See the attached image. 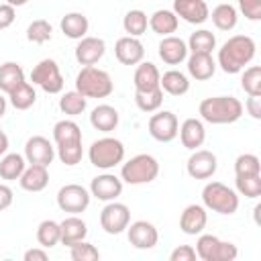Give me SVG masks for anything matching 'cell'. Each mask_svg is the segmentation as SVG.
I'll return each mask as SVG.
<instances>
[{
  "label": "cell",
  "instance_id": "cell-1",
  "mask_svg": "<svg viewBox=\"0 0 261 261\" xmlns=\"http://www.w3.org/2000/svg\"><path fill=\"white\" fill-rule=\"evenodd\" d=\"M255 51L257 45L249 35H234L228 41H224L222 47L218 49L216 65H220L224 73H241L245 65L253 61Z\"/></svg>",
  "mask_w": 261,
  "mask_h": 261
},
{
  "label": "cell",
  "instance_id": "cell-2",
  "mask_svg": "<svg viewBox=\"0 0 261 261\" xmlns=\"http://www.w3.org/2000/svg\"><path fill=\"white\" fill-rule=\"evenodd\" d=\"M53 141L57 149V157L61 163L73 167L82 161L84 157V147H82V128L73 120H59L53 126Z\"/></svg>",
  "mask_w": 261,
  "mask_h": 261
},
{
  "label": "cell",
  "instance_id": "cell-3",
  "mask_svg": "<svg viewBox=\"0 0 261 261\" xmlns=\"http://www.w3.org/2000/svg\"><path fill=\"white\" fill-rule=\"evenodd\" d=\"M198 112L204 122L232 124L243 116V102L234 96H212L200 102Z\"/></svg>",
  "mask_w": 261,
  "mask_h": 261
},
{
  "label": "cell",
  "instance_id": "cell-4",
  "mask_svg": "<svg viewBox=\"0 0 261 261\" xmlns=\"http://www.w3.org/2000/svg\"><path fill=\"white\" fill-rule=\"evenodd\" d=\"M75 90L86 98H108L114 90V82L108 71L96 65H84L75 75Z\"/></svg>",
  "mask_w": 261,
  "mask_h": 261
},
{
  "label": "cell",
  "instance_id": "cell-5",
  "mask_svg": "<svg viewBox=\"0 0 261 261\" xmlns=\"http://www.w3.org/2000/svg\"><path fill=\"white\" fill-rule=\"evenodd\" d=\"M202 204L216 214L230 216L239 210V194L222 181H208L202 188Z\"/></svg>",
  "mask_w": 261,
  "mask_h": 261
},
{
  "label": "cell",
  "instance_id": "cell-6",
  "mask_svg": "<svg viewBox=\"0 0 261 261\" xmlns=\"http://www.w3.org/2000/svg\"><path fill=\"white\" fill-rule=\"evenodd\" d=\"M159 175V161L149 153H139L130 157L120 167V179L130 186H143L151 184Z\"/></svg>",
  "mask_w": 261,
  "mask_h": 261
},
{
  "label": "cell",
  "instance_id": "cell-7",
  "mask_svg": "<svg viewBox=\"0 0 261 261\" xmlns=\"http://www.w3.org/2000/svg\"><path fill=\"white\" fill-rule=\"evenodd\" d=\"M88 159L98 169H112L124 161V145L114 137H102L90 145Z\"/></svg>",
  "mask_w": 261,
  "mask_h": 261
},
{
  "label": "cell",
  "instance_id": "cell-8",
  "mask_svg": "<svg viewBox=\"0 0 261 261\" xmlns=\"http://www.w3.org/2000/svg\"><path fill=\"white\" fill-rule=\"evenodd\" d=\"M196 255L202 261H234L239 255V249L230 241H220L214 234L200 232L196 241Z\"/></svg>",
  "mask_w": 261,
  "mask_h": 261
},
{
  "label": "cell",
  "instance_id": "cell-9",
  "mask_svg": "<svg viewBox=\"0 0 261 261\" xmlns=\"http://www.w3.org/2000/svg\"><path fill=\"white\" fill-rule=\"evenodd\" d=\"M31 82L47 94H59L65 84L55 59H41L31 71Z\"/></svg>",
  "mask_w": 261,
  "mask_h": 261
},
{
  "label": "cell",
  "instance_id": "cell-10",
  "mask_svg": "<svg viewBox=\"0 0 261 261\" xmlns=\"http://www.w3.org/2000/svg\"><path fill=\"white\" fill-rule=\"evenodd\" d=\"M130 222V210L122 202H106V206L100 212V226L106 234H120L126 230Z\"/></svg>",
  "mask_w": 261,
  "mask_h": 261
},
{
  "label": "cell",
  "instance_id": "cell-11",
  "mask_svg": "<svg viewBox=\"0 0 261 261\" xmlns=\"http://www.w3.org/2000/svg\"><path fill=\"white\" fill-rule=\"evenodd\" d=\"M149 135L159 143H171L177 137L179 120L171 110H157L147 122Z\"/></svg>",
  "mask_w": 261,
  "mask_h": 261
},
{
  "label": "cell",
  "instance_id": "cell-12",
  "mask_svg": "<svg viewBox=\"0 0 261 261\" xmlns=\"http://www.w3.org/2000/svg\"><path fill=\"white\" fill-rule=\"evenodd\" d=\"M90 198H92V194L84 186H80V184H67V186L59 188V192H57V206L63 212L82 214L90 206Z\"/></svg>",
  "mask_w": 261,
  "mask_h": 261
},
{
  "label": "cell",
  "instance_id": "cell-13",
  "mask_svg": "<svg viewBox=\"0 0 261 261\" xmlns=\"http://www.w3.org/2000/svg\"><path fill=\"white\" fill-rule=\"evenodd\" d=\"M186 169H188V175L194 177V179H208L216 173L218 159L208 149H194L192 155L188 157Z\"/></svg>",
  "mask_w": 261,
  "mask_h": 261
},
{
  "label": "cell",
  "instance_id": "cell-14",
  "mask_svg": "<svg viewBox=\"0 0 261 261\" xmlns=\"http://www.w3.org/2000/svg\"><path fill=\"white\" fill-rule=\"evenodd\" d=\"M126 237H128V243L135 247V249H141V251H147V249H153L159 241V232L155 228L153 222L149 220H135V222H128L126 226Z\"/></svg>",
  "mask_w": 261,
  "mask_h": 261
},
{
  "label": "cell",
  "instance_id": "cell-15",
  "mask_svg": "<svg viewBox=\"0 0 261 261\" xmlns=\"http://www.w3.org/2000/svg\"><path fill=\"white\" fill-rule=\"evenodd\" d=\"M90 194L100 202H112L122 194V179L114 173H100L90 181Z\"/></svg>",
  "mask_w": 261,
  "mask_h": 261
},
{
  "label": "cell",
  "instance_id": "cell-16",
  "mask_svg": "<svg viewBox=\"0 0 261 261\" xmlns=\"http://www.w3.org/2000/svg\"><path fill=\"white\" fill-rule=\"evenodd\" d=\"M55 157V147L49 143V139L35 135L24 143V159L27 163H37V165H51Z\"/></svg>",
  "mask_w": 261,
  "mask_h": 261
},
{
  "label": "cell",
  "instance_id": "cell-17",
  "mask_svg": "<svg viewBox=\"0 0 261 261\" xmlns=\"http://www.w3.org/2000/svg\"><path fill=\"white\" fill-rule=\"evenodd\" d=\"M173 12L177 18L190 24H202L210 16L206 0H173Z\"/></svg>",
  "mask_w": 261,
  "mask_h": 261
},
{
  "label": "cell",
  "instance_id": "cell-18",
  "mask_svg": "<svg viewBox=\"0 0 261 261\" xmlns=\"http://www.w3.org/2000/svg\"><path fill=\"white\" fill-rule=\"evenodd\" d=\"M73 53H75V59L80 65H96L106 53V43L100 37H88L86 35L84 39H80Z\"/></svg>",
  "mask_w": 261,
  "mask_h": 261
},
{
  "label": "cell",
  "instance_id": "cell-19",
  "mask_svg": "<svg viewBox=\"0 0 261 261\" xmlns=\"http://www.w3.org/2000/svg\"><path fill=\"white\" fill-rule=\"evenodd\" d=\"M114 55L122 65H137L145 59V47L139 37H120L114 45Z\"/></svg>",
  "mask_w": 261,
  "mask_h": 261
},
{
  "label": "cell",
  "instance_id": "cell-20",
  "mask_svg": "<svg viewBox=\"0 0 261 261\" xmlns=\"http://www.w3.org/2000/svg\"><path fill=\"white\" fill-rule=\"evenodd\" d=\"M157 53H159V57H161L163 63H167V65H179V63H184L188 59V53L190 51H188V45H186L184 39H179L175 35H167V37L161 39V43L157 47Z\"/></svg>",
  "mask_w": 261,
  "mask_h": 261
},
{
  "label": "cell",
  "instance_id": "cell-21",
  "mask_svg": "<svg viewBox=\"0 0 261 261\" xmlns=\"http://www.w3.org/2000/svg\"><path fill=\"white\" fill-rule=\"evenodd\" d=\"M206 222H208L206 208L202 204H190L184 208V212L179 216V230L184 234L196 237L206 228Z\"/></svg>",
  "mask_w": 261,
  "mask_h": 261
},
{
  "label": "cell",
  "instance_id": "cell-22",
  "mask_svg": "<svg viewBox=\"0 0 261 261\" xmlns=\"http://www.w3.org/2000/svg\"><path fill=\"white\" fill-rule=\"evenodd\" d=\"M177 135H179L181 145L190 151L202 147L206 141V128H204V122L200 118H186L177 130Z\"/></svg>",
  "mask_w": 261,
  "mask_h": 261
},
{
  "label": "cell",
  "instance_id": "cell-23",
  "mask_svg": "<svg viewBox=\"0 0 261 261\" xmlns=\"http://www.w3.org/2000/svg\"><path fill=\"white\" fill-rule=\"evenodd\" d=\"M159 77H161V73L155 63H151V61L137 63V69L133 75L135 92H151V90L159 88Z\"/></svg>",
  "mask_w": 261,
  "mask_h": 261
},
{
  "label": "cell",
  "instance_id": "cell-24",
  "mask_svg": "<svg viewBox=\"0 0 261 261\" xmlns=\"http://www.w3.org/2000/svg\"><path fill=\"white\" fill-rule=\"evenodd\" d=\"M186 61H188V73L196 82H206L216 71V61L212 59V53H192Z\"/></svg>",
  "mask_w": 261,
  "mask_h": 261
},
{
  "label": "cell",
  "instance_id": "cell-25",
  "mask_svg": "<svg viewBox=\"0 0 261 261\" xmlns=\"http://www.w3.org/2000/svg\"><path fill=\"white\" fill-rule=\"evenodd\" d=\"M118 120H120V114L110 104H98L90 112V124L100 133H112L118 126Z\"/></svg>",
  "mask_w": 261,
  "mask_h": 261
},
{
  "label": "cell",
  "instance_id": "cell-26",
  "mask_svg": "<svg viewBox=\"0 0 261 261\" xmlns=\"http://www.w3.org/2000/svg\"><path fill=\"white\" fill-rule=\"evenodd\" d=\"M20 181V188L24 192H41L47 188L49 184V171H47V165H37V163H31L29 167H24L22 175L18 177Z\"/></svg>",
  "mask_w": 261,
  "mask_h": 261
},
{
  "label": "cell",
  "instance_id": "cell-27",
  "mask_svg": "<svg viewBox=\"0 0 261 261\" xmlns=\"http://www.w3.org/2000/svg\"><path fill=\"white\" fill-rule=\"evenodd\" d=\"M59 226H61V241L59 243L65 245V247H71L73 243L84 241L88 237V224L77 214H71V216L63 218L59 222Z\"/></svg>",
  "mask_w": 261,
  "mask_h": 261
},
{
  "label": "cell",
  "instance_id": "cell-28",
  "mask_svg": "<svg viewBox=\"0 0 261 261\" xmlns=\"http://www.w3.org/2000/svg\"><path fill=\"white\" fill-rule=\"evenodd\" d=\"M59 27H61V33H63L67 39L80 41V39L86 37L88 29H90V20H88V16L82 14V12H67V14L61 18Z\"/></svg>",
  "mask_w": 261,
  "mask_h": 261
},
{
  "label": "cell",
  "instance_id": "cell-29",
  "mask_svg": "<svg viewBox=\"0 0 261 261\" xmlns=\"http://www.w3.org/2000/svg\"><path fill=\"white\" fill-rule=\"evenodd\" d=\"M149 27H151L153 33H157V35H161V37H167V35H171V33L177 31L179 18L175 16L173 10L159 8V10H155V12L149 16Z\"/></svg>",
  "mask_w": 261,
  "mask_h": 261
},
{
  "label": "cell",
  "instance_id": "cell-30",
  "mask_svg": "<svg viewBox=\"0 0 261 261\" xmlns=\"http://www.w3.org/2000/svg\"><path fill=\"white\" fill-rule=\"evenodd\" d=\"M159 88L169 96H184L190 90V80L179 69H169L159 77Z\"/></svg>",
  "mask_w": 261,
  "mask_h": 261
},
{
  "label": "cell",
  "instance_id": "cell-31",
  "mask_svg": "<svg viewBox=\"0 0 261 261\" xmlns=\"http://www.w3.org/2000/svg\"><path fill=\"white\" fill-rule=\"evenodd\" d=\"M27 167V159L20 153H4L0 157V177L6 181L18 179Z\"/></svg>",
  "mask_w": 261,
  "mask_h": 261
},
{
  "label": "cell",
  "instance_id": "cell-32",
  "mask_svg": "<svg viewBox=\"0 0 261 261\" xmlns=\"http://www.w3.org/2000/svg\"><path fill=\"white\" fill-rule=\"evenodd\" d=\"M208 18H212V22H214V27L218 31H232L237 27V22H239V10L232 4L222 2V4L214 6V10H212V14Z\"/></svg>",
  "mask_w": 261,
  "mask_h": 261
},
{
  "label": "cell",
  "instance_id": "cell-33",
  "mask_svg": "<svg viewBox=\"0 0 261 261\" xmlns=\"http://www.w3.org/2000/svg\"><path fill=\"white\" fill-rule=\"evenodd\" d=\"M20 82H24V69L16 61H6L0 65V90L10 94Z\"/></svg>",
  "mask_w": 261,
  "mask_h": 261
},
{
  "label": "cell",
  "instance_id": "cell-34",
  "mask_svg": "<svg viewBox=\"0 0 261 261\" xmlns=\"http://www.w3.org/2000/svg\"><path fill=\"white\" fill-rule=\"evenodd\" d=\"M188 51L192 53H212L216 49V37L208 29H198L188 39Z\"/></svg>",
  "mask_w": 261,
  "mask_h": 261
},
{
  "label": "cell",
  "instance_id": "cell-35",
  "mask_svg": "<svg viewBox=\"0 0 261 261\" xmlns=\"http://www.w3.org/2000/svg\"><path fill=\"white\" fill-rule=\"evenodd\" d=\"M8 100H10V104H12L16 110H29V108L37 102V92H35V88L24 80V82H20V84L8 94Z\"/></svg>",
  "mask_w": 261,
  "mask_h": 261
},
{
  "label": "cell",
  "instance_id": "cell-36",
  "mask_svg": "<svg viewBox=\"0 0 261 261\" xmlns=\"http://www.w3.org/2000/svg\"><path fill=\"white\" fill-rule=\"evenodd\" d=\"M37 241L43 249H51L61 241V226L55 220H43L37 226Z\"/></svg>",
  "mask_w": 261,
  "mask_h": 261
},
{
  "label": "cell",
  "instance_id": "cell-37",
  "mask_svg": "<svg viewBox=\"0 0 261 261\" xmlns=\"http://www.w3.org/2000/svg\"><path fill=\"white\" fill-rule=\"evenodd\" d=\"M147 27H149V16L143 10H139V8L128 10L124 14V18H122V29L130 37H141L147 31Z\"/></svg>",
  "mask_w": 261,
  "mask_h": 261
},
{
  "label": "cell",
  "instance_id": "cell-38",
  "mask_svg": "<svg viewBox=\"0 0 261 261\" xmlns=\"http://www.w3.org/2000/svg\"><path fill=\"white\" fill-rule=\"evenodd\" d=\"M88 106V98L82 96L77 90H71V92H65L61 98H59V110L67 116H77L86 110Z\"/></svg>",
  "mask_w": 261,
  "mask_h": 261
},
{
  "label": "cell",
  "instance_id": "cell-39",
  "mask_svg": "<svg viewBox=\"0 0 261 261\" xmlns=\"http://www.w3.org/2000/svg\"><path fill=\"white\" fill-rule=\"evenodd\" d=\"M135 104L141 112H157L163 104V90L155 88L151 92H135Z\"/></svg>",
  "mask_w": 261,
  "mask_h": 261
},
{
  "label": "cell",
  "instance_id": "cell-40",
  "mask_svg": "<svg viewBox=\"0 0 261 261\" xmlns=\"http://www.w3.org/2000/svg\"><path fill=\"white\" fill-rule=\"evenodd\" d=\"M234 186H237V194L255 200V198L261 196V173H253V175H237Z\"/></svg>",
  "mask_w": 261,
  "mask_h": 261
},
{
  "label": "cell",
  "instance_id": "cell-41",
  "mask_svg": "<svg viewBox=\"0 0 261 261\" xmlns=\"http://www.w3.org/2000/svg\"><path fill=\"white\" fill-rule=\"evenodd\" d=\"M241 88L249 96H261V67L249 65L241 75Z\"/></svg>",
  "mask_w": 261,
  "mask_h": 261
},
{
  "label": "cell",
  "instance_id": "cell-42",
  "mask_svg": "<svg viewBox=\"0 0 261 261\" xmlns=\"http://www.w3.org/2000/svg\"><path fill=\"white\" fill-rule=\"evenodd\" d=\"M51 35H53V27H51L45 18H37V20H33V22L27 27V39H29L31 43L43 45V43L51 41Z\"/></svg>",
  "mask_w": 261,
  "mask_h": 261
},
{
  "label": "cell",
  "instance_id": "cell-43",
  "mask_svg": "<svg viewBox=\"0 0 261 261\" xmlns=\"http://www.w3.org/2000/svg\"><path fill=\"white\" fill-rule=\"evenodd\" d=\"M261 173V161L253 153H241L234 159V175H253Z\"/></svg>",
  "mask_w": 261,
  "mask_h": 261
},
{
  "label": "cell",
  "instance_id": "cell-44",
  "mask_svg": "<svg viewBox=\"0 0 261 261\" xmlns=\"http://www.w3.org/2000/svg\"><path fill=\"white\" fill-rule=\"evenodd\" d=\"M69 255H71L73 261H96V259H100V251L92 243H88L86 239L73 243L69 247Z\"/></svg>",
  "mask_w": 261,
  "mask_h": 261
},
{
  "label": "cell",
  "instance_id": "cell-45",
  "mask_svg": "<svg viewBox=\"0 0 261 261\" xmlns=\"http://www.w3.org/2000/svg\"><path fill=\"white\" fill-rule=\"evenodd\" d=\"M239 10L249 20H261V0H237Z\"/></svg>",
  "mask_w": 261,
  "mask_h": 261
},
{
  "label": "cell",
  "instance_id": "cell-46",
  "mask_svg": "<svg viewBox=\"0 0 261 261\" xmlns=\"http://www.w3.org/2000/svg\"><path fill=\"white\" fill-rule=\"evenodd\" d=\"M196 249L192 245H179L171 251L169 261H196Z\"/></svg>",
  "mask_w": 261,
  "mask_h": 261
},
{
  "label": "cell",
  "instance_id": "cell-47",
  "mask_svg": "<svg viewBox=\"0 0 261 261\" xmlns=\"http://www.w3.org/2000/svg\"><path fill=\"white\" fill-rule=\"evenodd\" d=\"M16 18V12H14V6L10 4H0V31L8 29Z\"/></svg>",
  "mask_w": 261,
  "mask_h": 261
},
{
  "label": "cell",
  "instance_id": "cell-48",
  "mask_svg": "<svg viewBox=\"0 0 261 261\" xmlns=\"http://www.w3.org/2000/svg\"><path fill=\"white\" fill-rule=\"evenodd\" d=\"M245 108L255 120H259L261 118V96H249L245 102Z\"/></svg>",
  "mask_w": 261,
  "mask_h": 261
},
{
  "label": "cell",
  "instance_id": "cell-49",
  "mask_svg": "<svg viewBox=\"0 0 261 261\" xmlns=\"http://www.w3.org/2000/svg\"><path fill=\"white\" fill-rule=\"evenodd\" d=\"M12 200H14L12 190H10L8 186L0 184V212H2V210H6V208L12 204Z\"/></svg>",
  "mask_w": 261,
  "mask_h": 261
},
{
  "label": "cell",
  "instance_id": "cell-50",
  "mask_svg": "<svg viewBox=\"0 0 261 261\" xmlns=\"http://www.w3.org/2000/svg\"><path fill=\"white\" fill-rule=\"evenodd\" d=\"M49 255L45 249H29L24 251V261H47Z\"/></svg>",
  "mask_w": 261,
  "mask_h": 261
},
{
  "label": "cell",
  "instance_id": "cell-51",
  "mask_svg": "<svg viewBox=\"0 0 261 261\" xmlns=\"http://www.w3.org/2000/svg\"><path fill=\"white\" fill-rule=\"evenodd\" d=\"M6 151H8V137H6V133H4L2 126H0V157H2Z\"/></svg>",
  "mask_w": 261,
  "mask_h": 261
},
{
  "label": "cell",
  "instance_id": "cell-52",
  "mask_svg": "<svg viewBox=\"0 0 261 261\" xmlns=\"http://www.w3.org/2000/svg\"><path fill=\"white\" fill-rule=\"evenodd\" d=\"M6 114V98L0 94V118Z\"/></svg>",
  "mask_w": 261,
  "mask_h": 261
},
{
  "label": "cell",
  "instance_id": "cell-53",
  "mask_svg": "<svg viewBox=\"0 0 261 261\" xmlns=\"http://www.w3.org/2000/svg\"><path fill=\"white\" fill-rule=\"evenodd\" d=\"M27 2H29V0H6V4H10V6H14V8H16V6H24Z\"/></svg>",
  "mask_w": 261,
  "mask_h": 261
}]
</instances>
